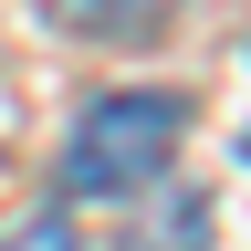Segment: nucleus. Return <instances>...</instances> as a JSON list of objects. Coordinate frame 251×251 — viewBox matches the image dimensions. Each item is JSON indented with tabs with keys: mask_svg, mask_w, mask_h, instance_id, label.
Instances as JSON below:
<instances>
[{
	"mask_svg": "<svg viewBox=\"0 0 251 251\" xmlns=\"http://www.w3.org/2000/svg\"><path fill=\"white\" fill-rule=\"evenodd\" d=\"M209 241V199L199 188H147L126 199V251H199Z\"/></svg>",
	"mask_w": 251,
	"mask_h": 251,
	"instance_id": "2",
	"label": "nucleus"
},
{
	"mask_svg": "<svg viewBox=\"0 0 251 251\" xmlns=\"http://www.w3.org/2000/svg\"><path fill=\"white\" fill-rule=\"evenodd\" d=\"M0 251H84V230L63 209H31V220H11V230H0Z\"/></svg>",
	"mask_w": 251,
	"mask_h": 251,
	"instance_id": "4",
	"label": "nucleus"
},
{
	"mask_svg": "<svg viewBox=\"0 0 251 251\" xmlns=\"http://www.w3.org/2000/svg\"><path fill=\"white\" fill-rule=\"evenodd\" d=\"M42 11H52L63 31H147L168 0H42Z\"/></svg>",
	"mask_w": 251,
	"mask_h": 251,
	"instance_id": "3",
	"label": "nucleus"
},
{
	"mask_svg": "<svg viewBox=\"0 0 251 251\" xmlns=\"http://www.w3.org/2000/svg\"><path fill=\"white\" fill-rule=\"evenodd\" d=\"M188 147V94L168 84H126V94H94L74 115V136H63V188L74 199H147V188H168Z\"/></svg>",
	"mask_w": 251,
	"mask_h": 251,
	"instance_id": "1",
	"label": "nucleus"
}]
</instances>
